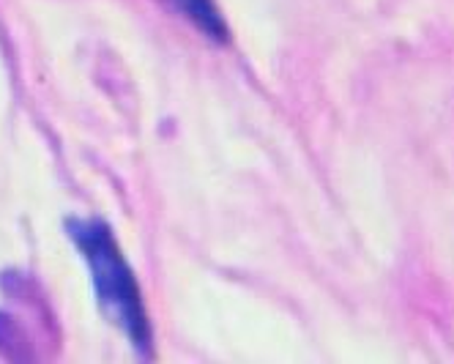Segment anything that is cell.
I'll return each mask as SVG.
<instances>
[{
  "label": "cell",
  "instance_id": "cell-2",
  "mask_svg": "<svg viewBox=\"0 0 454 364\" xmlns=\"http://www.w3.org/2000/svg\"><path fill=\"white\" fill-rule=\"evenodd\" d=\"M173 6L184 17H189L203 33H208L211 39H216V42L224 39V22L211 0H173Z\"/></svg>",
  "mask_w": 454,
  "mask_h": 364
},
{
  "label": "cell",
  "instance_id": "cell-1",
  "mask_svg": "<svg viewBox=\"0 0 454 364\" xmlns=\"http://www.w3.org/2000/svg\"><path fill=\"white\" fill-rule=\"evenodd\" d=\"M72 236L88 260L93 274L90 280L105 313L123 328L135 345L148 348L151 328L143 310L140 288L135 282L132 269L126 266L123 255L118 252L110 230L102 222H72Z\"/></svg>",
  "mask_w": 454,
  "mask_h": 364
}]
</instances>
